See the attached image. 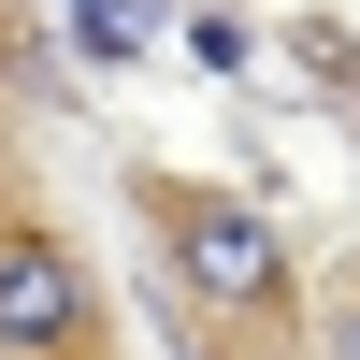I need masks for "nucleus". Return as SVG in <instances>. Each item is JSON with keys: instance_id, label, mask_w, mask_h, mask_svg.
Here are the masks:
<instances>
[{"instance_id": "7ed1b4c3", "label": "nucleus", "mask_w": 360, "mask_h": 360, "mask_svg": "<svg viewBox=\"0 0 360 360\" xmlns=\"http://www.w3.org/2000/svg\"><path fill=\"white\" fill-rule=\"evenodd\" d=\"M72 29H86L101 58H144V15H130V0H72Z\"/></svg>"}, {"instance_id": "20e7f679", "label": "nucleus", "mask_w": 360, "mask_h": 360, "mask_svg": "<svg viewBox=\"0 0 360 360\" xmlns=\"http://www.w3.org/2000/svg\"><path fill=\"white\" fill-rule=\"evenodd\" d=\"M332 360H360V317H346V346H332Z\"/></svg>"}, {"instance_id": "f257e3e1", "label": "nucleus", "mask_w": 360, "mask_h": 360, "mask_svg": "<svg viewBox=\"0 0 360 360\" xmlns=\"http://www.w3.org/2000/svg\"><path fill=\"white\" fill-rule=\"evenodd\" d=\"M159 245H173V274H188L202 303H231V317H274V303H288L274 217L231 202V188H159Z\"/></svg>"}, {"instance_id": "f03ea898", "label": "nucleus", "mask_w": 360, "mask_h": 360, "mask_svg": "<svg viewBox=\"0 0 360 360\" xmlns=\"http://www.w3.org/2000/svg\"><path fill=\"white\" fill-rule=\"evenodd\" d=\"M72 346H86V274H72V245L0 217V360H72Z\"/></svg>"}]
</instances>
